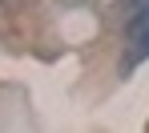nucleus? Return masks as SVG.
<instances>
[{
  "label": "nucleus",
  "mask_w": 149,
  "mask_h": 133,
  "mask_svg": "<svg viewBox=\"0 0 149 133\" xmlns=\"http://www.w3.org/2000/svg\"><path fill=\"white\" fill-rule=\"evenodd\" d=\"M129 32H133V45H137V49H133V61L149 56V8L133 20V24H129ZM133 61H129V65H133Z\"/></svg>",
  "instance_id": "nucleus-1"
}]
</instances>
